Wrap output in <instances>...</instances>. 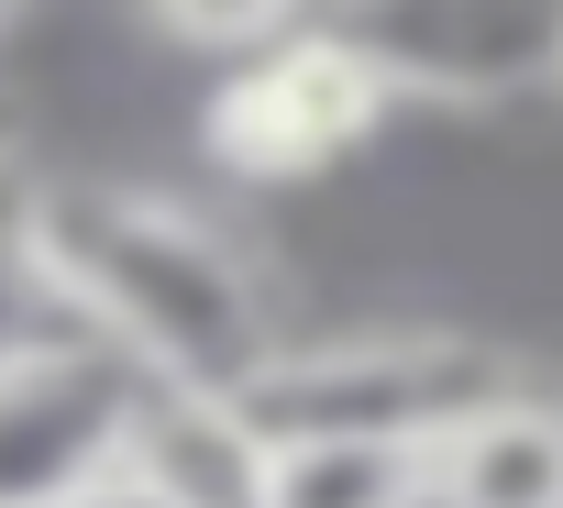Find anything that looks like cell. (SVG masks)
<instances>
[{
    "mask_svg": "<svg viewBox=\"0 0 563 508\" xmlns=\"http://www.w3.org/2000/svg\"><path fill=\"white\" fill-rule=\"evenodd\" d=\"M552 100H563V67H552Z\"/></svg>",
    "mask_w": 563,
    "mask_h": 508,
    "instance_id": "7c38bea8",
    "label": "cell"
},
{
    "mask_svg": "<svg viewBox=\"0 0 563 508\" xmlns=\"http://www.w3.org/2000/svg\"><path fill=\"white\" fill-rule=\"evenodd\" d=\"M122 486L144 508H265V442L210 387H144L122 431Z\"/></svg>",
    "mask_w": 563,
    "mask_h": 508,
    "instance_id": "8992f818",
    "label": "cell"
},
{
    "mask_svg": "<svg viewBox=\"0 0 563 508\" xmlns=\"http://www.w3.org/2000/svg\"><path fill=\"white\" fill-rule=\"evenodd\" d=\"M12 144H23V111H12V89H0V199H12Z\"/></svg>",
    "mask_w": 563,
    "mask_h": 508,
    "instance_id": "30bf717a",
    "label": "cell"
},
{
    "mask_svg": "<svg viewBox=\"0 0 563 508\" xmlns=\"http://www.w3.org/2000/svg\"><path fill=\"white\" fill-rule=\"evenodd\" d=\"M519 365L475 332H332V343H276L232 409L243 431L276 442H376V453H420L453 442L486 398H508Z\"/></svg>",
    "mask_w": 563,
    "mask_h": 508,
    "instance_id": "7a4b0ae2",
    "label": "cell"
},
{
    "mask_svg": "<svg viewBox=\"0 0 563 508\" xmlns=\"http://www.w3.org/2000/svg\"><path fill=\"white\" fill-rule=\"evenodd\" d=\"M265 508H420V453L276 442V453H265Z\"/></svg>",
    "mask_w": 563,
    "mask_h": 508,
    "instance_id": "ba28073f",
    "label": "cell"
},
{
    "mask_svg": "<svg viewBox=\"0 0 563 508\" xmlns=\"http://www.w3.org/2000/svg\"><path fill=\"white\" fill-rule=\"evenodd\" d=\"M23 266L45 288V310L89 343H111L144 387H210L232 398L276 343V288L265 266L199 221L188 199L122 188V177H34L12 199Z\"/></svg>",
    "mask_w": 563,
    "mask_h": 508,
    "instance_id": "6da1fadb",
    "label": "cell"
},
{
    "mask_svg": "<svg viewBox=\"0 0 563 508\" xmlns=\"http://www.w3.org/2000/svg\"><path fill=\"white\" fill-rule=\"evenodd\" d=\"M343 34L398 100H508L552 89L563 67V12H508V0H376L343 12Z\"/></svg>",
    "mask_w": 563,
    "mask_h": 508,
    "instance_id": "5b68a950",
    "label": "cell"
},
{
    "mask_svg": "<svg viewBox=\"0 0 563 508\" xmlns=\"http://www.w3.org/2000/svg\"><path fill=\"white\" fill-rule=\"evenodd\" d=\"M12 199H23V188H12ZM12 199H0V354H23L34 332H56V310H45V288H34V266H23Z\"/></svg>",
    "mask_w": 563,
    "mask_h": 508,
    "instance_id": "9c48e42d",
    "label": "cell"
},
{
    "mask_svg": "<svg viewBox=\"0 0 563 508\" xmlns=\"http://www.w3.org/2000/svg\"><path fill=\"white\" fill-rule=\"evenodd\" d=\"M144 376L89 343V332H34L23 354H0V508H56L122 475V431H133Z\"/></svg>",
    "mask_w": 563,
    "mask_h": 508,
    "instance_id": "277c9868",
    "label": "cell"
},
{
    "mask_svg": "<svg viewBox=\"0 0 563 508\" xmlns=\"http://www.w3.org/2000/svg\"><path fill=\"white\" fill-rule=\"evenodd\" d=\"M387 111H398V89L365 67V45L343 23H288L210 78L199 144L243 188H310V177L354 166L387 133Z\"/></svg>",
    "mask_w": 563,
    "mask_h": 508,
    "instance_id": "3957f363",
    "label": "cell"
},
{
    "mask_svg": "<svg viewBox=\"0 0 563 508\" xmlns=\"http://www.w3.org/2000/svg\"><path fill=\"white\" fill-rule=\"evenodd\" d=\"M420 508H563V398L508 387L420 464Z\"/></svg>",
    "mask_w": 563,
    "mask_h": 508,
    "instance_id": "52a82bcc",
    "label": "cell"
},
{
    "mask_svg": "<svg viewBox=\"0 0 563 508\" xmlns=\"http://www.w3.org/2000/svg\"><path fill=\"white\" fill-rule=\"evenodd\" d=\"M56 508H144V497H133V486L111 475V486H89V497H56Z\"/></svg>",
    "mask_w": 563,
    "mask_h": 508,
    "instance_id": "8fae6325",
    "label": "cell"
}]
</instances>
